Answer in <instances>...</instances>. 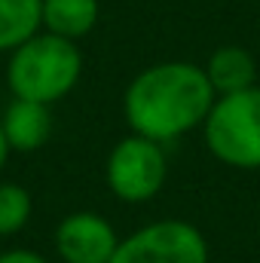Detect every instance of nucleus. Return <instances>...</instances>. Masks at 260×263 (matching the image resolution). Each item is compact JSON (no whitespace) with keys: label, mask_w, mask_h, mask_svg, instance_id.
<instances>
[{"label":"nucleus","mask_w":260,"mask_h":263,"mask_svg":"<svg viewBox=\"0 0 260 263\" xmlns=\"http://www.w3.org/2000/svg\"><path fill=\"white\" fill-rule=\"evenodd\" d=\"M98 22V0H43V25L67 40L86 37Z\"/></svg>","instance_id":"1a4fd4ad"},{"label":"nucleus","mask_w":260,"mask_h":263,"mask_svg":"<svg viewBox=\"0 0 260 263\" xmlns=\"http://www.w3.org/2000/svg\"><path fill=\"white\" fill-rule=\"evenodd\" d=\"M43 25V0H0V52L22 46Z\"/></svg>","instance_id":"9d476101"},{"label":"nucleus","mask_w":260,"mask_h":263,"mask_svg":"<svg viewBox=\"0 0 260 263\" xmlns=\"http://www.w3.org/2000/svg\"><path fill=\"white\" fill-rule=\"evenodd\" d=\"M0 263H46V260L34 251H6V254H0Z\"/></svg>","instance_id":"f8f14e48"},{"label":"nucleus","mask_w":260,"mask_h":263,"mask_svg":"<svg viewBox=\"0 0 260 263\" xmlns=\"http://www.w3.org/2000/svg\"><path fill=\"white\" fill-rule=\"evenodd\" d=\"M31 217V193L18 184H0V236L18 233Z\"/></svg>","instance_id":"9b49d317"},{"label":"nucleus","mask_w":260,"mask_h":263,"mask_svg":"<svg viewBox=\"0 0 260 263\" xmlns=\"http://www.w3.org/2000/svg\"><path fill=\"white\" fill-rule=\"evenodd\" d=\"M165 184V153L144 135L123 138L107 159V187L123 202H147Z\"/></svg>","instance_id":"39448f33"},{"label":"nucleus","mask_w":260,"mask_h":263,"mask_svg":"<svg viewBox=\"0 0 260 263\" xmlns=\"http://www.w3.org/2000/svg\"><path fill=\"white\" fill-rule=\"evenodd\" d=\"M0 129H3V138L9 144V150H18V153L40 150L49 141V132H52L49 104L28 101V98H15L6 107V114L0 120Z\"/></svg>","instance_id":"0eeeda50"},{"label":"nucleus","mask_w":260,"mask_h":263,"mask_svg":"<svg viewBox=\"0 0 260 263\" xmlns=\"http://www.w3.org/2000/svg\"><path fill=\"white\" fill-rule=\"evenodd\" d=\"M208 150L236 168H260V86L220 95L205 117Z\"/></svg>","instance_id":"7ed1b4c3"},{"label":"nucleus","mask_w":260,"mask_h":263,"mask_svg":"<svg viewBox=\"0 0 260 263\" xmlns=\"http://www.w3.org/2000/svg\"><path fill=\"white\" fill-rule=\"evenodd\" d=\"M205 77L211 83V89L217 95H230V92H242L251 89L257 80V65L254 55L242 46H220L208 65H205Z\"/></svg>","instance_id":"6e6552de"},{"label":"nucleus","mask_w":260,"mask_h":263,"mask_svg":"<svg viewBox=\"0 0 260 263\" xmlns=\"http://www.w3.org/2000/svg\"><path fill=\"white\" fill-rule=\"evenodd\" d=\"M110 263H208V245L187 220H159L120 239Z\"/></svg>","instance_id":"20e7f679"},{"label":"nucleus","mask_w":260,"mask_h":263,"mask_svg":"<svg viewBox=\"0 0 260 263\" xmlns=\"http://www.w3.org/2000/svg\"><path fill=\"white\" fill-rule=\"evenodd\" d=\"M6 153H9V144H6V138H3V129H0V168H3V162H6Z\"/></svg>","instance_id":"ddd939ff"},{"label":"nucleus","mask_w":260,"mask_h":263,"mask_svg":"<svg viewBox=\"0 0 260 263\" xmlns=\"http://www.w3.org/2000/svg\"><path fill=\"white\" fill-rule=\"evenodd\" d=\"M214 104V89L205 67L187 62H165L141 70L126 89V120L135 135L156 144L175 141L205 123Z\"/></svg>","instance_id":"f257e3e1"},{"label":"nucleus","mask_w":260,"mask_h":263,"mask_svg":"<svg viewBox=\"0 0 260 263\" xmlns=\"http://www.w3.org/2000/svg\"><path fill=\"white\" fill-rule=\"evenodd\" d=\"M117 245V230L95 211L67 214L55 230V248L65 263H110Z\"/></svg>","instance_id":"423d86ee"},{"label":"nucleus","mask_w":260,"mask_h":263,"mask_svg":"<svg viewBox=\"0 0 260 263\" xmlns=\"http://www.w3.org/2000/svg\"><path fill=\"white\" fill-rule=\"evenodd\" d=\"M80 70L83 59L73 40L59 34H34L31 40L12 49L6 80L15 98L52 104L77 86Z\"/></svg>","instance_id":"f03ea898"}]
</instances>
